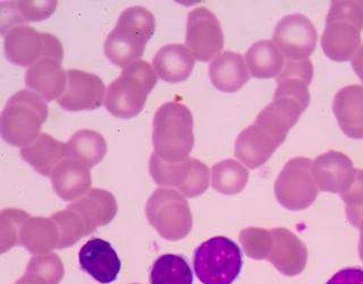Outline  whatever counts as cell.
Instances as JSON below:
<instances>
[{
	"mask_svg": "<svg viewBox=\"0 0 363 284\" xmlns=\"http://www.w3.org/2000/svg\"><path fill=\"white\" fill-rule=\"evenodd\" d=\"M60 240V230L51 217H30L21 230V246L33 255H45L57 249Z\"/></svg>",
	"mask_w": 363,
	"mask_h": 284,
	"instance_id": "obj_27",
	"label": "cell"
},
{
	"mask_svg": "<svg viewBox=\"0 0 363 284\" xmlns=\"http://www.w3.org/2000/svg\"><path fill=\"white\" fill-rule=\"evenodd\" d=\"M326 284H363V270L357 267H349L338 271Z\"/></svg>",
	"mask_w": 363,
	"mask_h": 284,
	"instance_id": "obj_38",
	"label": "cell"
},
{
	"mask_svg": "<svg viewBox=\"0 0 363 284\" xmlns=\"http://www.w3.org/2000/svg\"><path fill=\"white\" fill-rule=\"evenodd\" d=\"M360 240H359V255H360L361 261L363 263V221L360 224Z\"/></svg>",
	"mask_w": 363,
	"mask_h": 284,
	"instance_id": "obj_41",
	"label": "cell"
},
{
	"mask_svg": "<svg viewBox=\"0 0 363 284\" xmlns=\"http://www.w3.org/2000/svg\"><path fill=\"white\" fill-rule=\"evenodd\" d=\"M270 231L269 249L267 261L278 272L286 276H296L303 272L308 263V249L294 233L277 227Z\"/></svg>",
	"mask_w": 363,
	"mask_h": 284,
	"instance_id": "obj_14",
	"label": "cell"
},
{
	"mask_svg": "<svg viewBox=\"0 0 363 284\" xmlns=\"http://www.w3.org/2000/svg\"><path fill=\"white\" fill-rule=\"evenodd\" d=\"M150 284H193V273L182 256L166 253L153 263Z\"/></svg>",
	"mask_w": 363,
	"mask_h": 284,
	"instance_id": "obj_31",
	"label": "cell"
},
{
	"mask_svg": "<svg viewBox=\"0 0 363 284\" xmlns=\"http://www.w3.org/2000/svg\"><path fill=\"white\" fill-rule=\"evenodd\" d=\"M79 266L101 284L113 283L118 278L122 261L109 242L94 238L85 242L79 253Z\"/></svg>",
	"mask_w": 363,
	"mask_h": 284,
	"instance_id": "obj_16",
	"label": "cell"
},
{
	"mask_svg": "<svg viewBox=\"0 0 363 284\" xmlns=\"http://www.w3.org/2000/svg\"><path fill=\"white\" fill-rule=\"evenodd\" d=\"M69 157L77 159L89 168L102 162L107 153V142L96 131L79 130L67 142Z\"/></svg>",
	"mask_w": 363,
	"mask_h": 284,
	"instance_id": "obj_30",
	"label": "cell"
},
{
	"mask_svg": "<svg viewBox=\"0 0 363 284\" xmlns=\"http://www.w3.org/2000/svg\"><path fill=\"white\" fill-rule=\"evenodd\" d=\"M156 72L145 60H138L123 68L122 73L108 87L105 106L118 119H133L141 113L147 97L156 87Z\"/></svg>",
	"mask_w": 363,
	"mask_h": 284,
	"instance_id": "obj_4",
	"label": "cell"
},
{
	"mask_svg": "<svg viewBox=\"0 0 363 284\" xmlns=\"http://www.w3.org/2000/svg\"><path fill=\"white\" fill-rule=\"evenodd\" d=\"M249 181V170L234 159H226L213 165L211 185L223 195L232 196L244 190Z\"/></svg>",
	"mask_w": 363,
	"mask_h": 284,
	"instance_id": "obj_32",
	"label": "cell"
},
{
	"mask_svg": "<svg viewBox=\"0 0 363 284\" xmlns=\"http://www.w3.org/2000/svg\"><path fill=\"white\" fill-rule=\"evenodd\" d=\"M313 77L311 60H289L278 75L277 89L274 98L286 97L308 107L310 104L309 85Z\"/></svg>",
	"mask_w": 363,
	"mask_h": 284,
	"instance_id": "obj_25",
	"label": "cell"
},
{
	"mask_svg": "<svg viewBox=\"0 0 363 284\" xmlns=\"http://www.w3.org/2000/svg\"><path fill=\"white\" fill-rule=\"evenodd\" d=\"M30 214L24 210L4 209L0 215V253H5L11 248L20 244L21 230Z\"/></svg>",
	"mask_w": 363,
	"mask_h": 284,
	"instance_id": "obj_34",
	"label": "cell"
},
{
	"mask_svg": "<svg viewBox=\"0 0 363 284\" xmlns=\"http://www.w3.org/2000/svg\"><path fill=\"white\" fill-rule=\"evenodd\" d=\"M51 183L57 196L65 202L82 198L91 190L92 176L88 166L77 159H64L51 173Z\"/></svg>",
	"mask_w": 363,
	"mask_h": 284,
	"instance_id": "obj_19",
	"label": "cell"
},
{
	"mask_svg": "<svg viewBox=\"0 0 363 284\" xmlns=\"http://www.w3.org/2000/svg\"><path fill=\"white\" fill-rule=\"evenodd\" d=\"M185 47L200 62H209L224 48V33L213 11L199 7L187 16Z\"/></svg>",
	"mask_w": 363,
	"mask_h": 284,
	"instance_id": "obj_11",
	"label": "cell"
},
{
	"mask_svg": "<svg viewBox=\"0 0 363 284\" xmlns=\"http://www.w3.org/2000/svg\"><path fill=\"white\" fill-rule=\"evenodd\" d=\"M62 62L58 57H43L26 71V85L43 99H58L67 88V71Z\"/></svg>",
	"mask_w": 363,
	"mask_h": 284,
	"instance_id": "obj_18",
	"label": "cell"
},
{
	"mask_svg": "<svg viewBox=\"0 0 363 284\" xmlns=\"http://www.w3.org/2000/svg\"><path fill=\"white\" fill-rule=\"evenodd\" d=\"M132 284H140V283H132Z\"/></svg>",
	"mask_w": 363,
	"mask_h": 284,
	"instance_id": "obj_42",
	"label": "cell"
},
{
	"mask_svg": "<svg viewBox=\"0 0 363 284\" xmlns=\"http://www.w3.org/2000/svg\"><path fill=\"white\" fill-rule=\"evenodd\" d=\"M315 26L302 14H292L279 21L274 32V41L284 56L293 60H306L317 45Z\"/></svg>",
	"mask_w": 363,
	"mask_h": 284,
	"instance_id": "obj_12",
	"label": "cell"
},
{
	"mask_svg": "<svg viewBox=\"0 0 363 284\" xmlns=\"http://www.w3.org/2000/svg\"><path fill=\"white\" fill-rule=\"evenodd\" d=\"M209 77L216 89L234 94L247 84L250 74L241 54L224 51L210 62Z\"/></svg>",
	"mask_w": 363,
	"mask_h": 284,
	"instance_id": "obj_24",
	"label": "cell"
},
{
	"mask_svg": "<svg viewBox=\"0 0 363 284\" xmlns=\"http://www.w3.org/2000/svg\"><path fill=\"white\" fill-rule=\"evenodd\" d=\"M245 60L251 75L258 79L277 77L284 66L281 50L270 40L253 43L245 54Z\"/></svg>",
	"mask_w": 363,
	"mask_h": 284,
	"instance_id": "obj_28",
	"label": "cell"
},
{
	"mask_svg": "<svg viewBox=\"0 0 363 284\" xmlns=\"http://www.w3.org/2000/svg\"><path fill=\"white\" fill-rule=\"evenodd\" d=\"M312 165L311 159L295 157L284 166L275 182L276 199L284 208L298 212L315 202L318 189Z\"/></svg>",
	"mask_w": 363,
	"mask_h": 284,
	"instance_id": "obj_8",
	"label": "cell"
},
{
	"mask_svg": "<svg viewBox=\"0 0 363 284\" xmlns=\"http://www.w3.org/2000/svg\"><path fill=\"white\" fill-rule=\"evenodd\" d=\"M306 109V106L291 98H274V102L260 111L255 124L281 146Z\"/></svg>",
	"mask_w": 363,
	"mask_h": 284,
	"instance_id": "obj_17",
	"label": "cell"
},
{
	"mask_svg": "<svg viewBox=\"0 0 363 284\" xmlns=\"http://www.w3.org/2000/svg\"><path fill=\"white\" fill-rule=\"evenodd\" d=\"M363 1H332L321 47L328 58L347 62L361 43Z\"/></svg>",
	"mask_w": 363,
	"mask_h": 284,
	"instance_id": "obj_5",
	"label": "cell"
},
{
	"mask_svg": "<svg viewBox=\"0 0 363 284\" xmlns=\"http://www.w3.org/2000/svg\"><path fill=\"white\" fill-rule=\"evenodd\" d=\"M67 208L81 217L91 233L96 227L111 223L118 212L117 200L113 193L96 187L91 189L77 202L68 204Z\"/></svg>",
	"mask_w": 363,
	"mask_h": 284,
	"instance_id": "obj_20",
	"label": "cell"
},
{
	"mask_svg": "<svg viewBox=\"0 0 363 284\" xmlns=\"http://www.w3.org/2000/svg\"><path fill=\"white\" fill-rule=\"evenodd\" d=\"M50 217L54 219L60 233V244L57 249L72 247L74 244H77L81 239L89 236L91 233L81 217L69 208L57 212Z\"/></svg>",
	"mask_w": 363,
	"mask_h": 284,
	"instance_id": "obj_33",
	"label": "cell"
},
{
	"mask_svg": "<svg viewBox=\"0 0 363 284\" xmlns=\"http://www.w3.org/2000/svg\"><path fill=\"white\" fill-rule=\"evenodd\" d=\"M105 83L96 74L68 70L67 88L57 102L68 111H94L105 104Z\"/></svg>",
	"mask_w": 363,
	"mask_h": 284,
	"instance_id": "obj_13",
	"label": "cell"
},
{
	"mask_svg": "<svg viewBox=\"0 0 363 284\" xmlns=\"http://www.w3.org/2000/svg\"><path fill=\"white\" fill-rule=\"evenodd\" d=\"M58 1H11L1 4V31L24 22H40L54 14ZM14 28V26H13Z\"/></svg>",
	"mask_w": 363,
	"mask_h": 284,
	"instance_id": "obj_29",
	"label": "cell"
},
{
	"mask_svg": "<svg viewBox=\"0 0 363 284\" xmlns=\"http://www.w3.org/2000/svg\"><path fill=\"white\" fill-rule=\"evenodd\" d=\"M279 147L269 134L252 124L238 134L235 141V156L245 166L255 170L260 168Z\"/></svg>",
	"mask_w": 363,
	"mask_h": 284,
	"instance_id": "obj_23",
	"label": "cell"
},
{
	"mask_svg": "<svg viewBox=\"0 0 363 284\" xmlns=\"http://www.w3.org/2000/svg\"><path fill=\"white\" fill-rule=\"evenodd\" d=\"M355 170L350 157L340 151H330L318 156L312 165L315 185L325 192H345L354 181Z\"/></svg>",
	"mask_w": 363,
	"mask_h": 284,
	"instance_id": "obj_15",
	"label": "cell"
},
{
	"mask_svg": "<svg viewBox=\"0 0 363 284\" xmlns=\"http://www.w3.org/2000/svg\"><path fill=\"white\" fill-rule=\"evenodd\" d=\"M196 65V58L181 43H169L159 49L153 57L152 67L157 77L166 82L179 83L189 79Z\"/></svg>",
	"mask_w": 363,
	"mask_h": 284,
	"instance_id": "obj_22",
	"label": "cell"
},
{
	"mask_svg": "<svg viewBox=\"0 0 363 284\" xmlns=\"http://www.w3.org/2000/svg\"><path fill=\"white\" fill-rule=\"evenodd\" d=\"M26 273H31L43 278L48 284H60L65 275L62 259L57 253H45L30 259Z\"/></svg>",
	"mask_w": 363,
	"mask_h": 284,
	"instance_id": "obj_35",
	"label": "cell"
},
{
	"mask_svg": "<svg viewBox=\"0 0 363 284\" xmlns=\"http://www.w3.org/2000/svg\"><path fill=\"white\" fill-rule=\"evenodd\" d=\"M15 284H48L47 282L43 281V278H39L38 275H34L31 273H26L20 280H17Z\"/></svg>",
	"mask_w": 363,
	"mask_h": 284,
	"instance_id": "obj_40",
	"label": "cell"
},
{
	"mask_svg": "<svg viewBox=\"0 0 363 284\" xmlns=\"http://www.w3.org/2000/svg\"><path fill=\"white\" fill-rule=\"evenodd\" d=\"M145 214L151 226L168 241H179L192 230L190 204L179 191L159 187L147 199Z\"/></svg>",
	"mask_w": 363,
	"mask_h": 284,
	"instance_id": "obj_7",
	"label": "cell"
},
{
	"mask_svg": "<svg viewBox=\"0 0 363 284\" xmlns=\"http://www.w3.org/2000/svg\"><path fill=\"white\" fill-rule=\"evenodd\" d=\"M21 156L41 175L50 176L55 168L69 157L67 143L48 133H41L35 141L22 148Z\"/></svg>",
	"mask_w": 363,
	"mask_h": 284,
	"instance_id": "obj_26",
	"label": "cell"
},
{
	"mask_svg": "<svg viewBox=\"0 0 363 284\" xmlns=\"http://www.w3.org/2000/svg\"><path fill=\"white\" fill-rule=\"evenodd\" d=\"M333 111L344 134L351 139H363V87L349 85L334 98Z\"/></svg>",
	"mask_w": 363,
	"mask_h": 284,
	"instance_id": "obj_21",
	"label": "cell"
},
{
	"mask_svg": "<svg viewBox=\"0 0 363 284\" xmlns=\"http://www.w3.org/2000/svg\"><path fill=\"white\" fill-rule=\"evenodd\" d=\"M149 172L157 185L177 187L189 198L201 196L209 187V168L198 159L168 163L151 153Z\"/></svg>",
	"mask_w": 363,
	"mask_h": 284,
	"instance_id": "obj_9",
	"label": "cell"
},
{
	"mask_svg": "<svg viewBox=\"0 0 363 284\" xmlns=\"http://www.w3.org/2000/svg\"><path fill=\"white\" fill-rule=\"evenodd\" d=\"M352 67L363 83V45L357 49L354 56L352 58Z\"/></svg>",
	"mask_w": 363,
	"mask_h": 284,
	"instance_id": "obj_39",
	"label": "cell"
},
{
	"mask_svg": "<svg viewBox=\"0 0 363 284\" xmlns=\"http://www.w3.org/2000/svg\"><path fill=\"white\" fill-rule=\"evenodd\" d=\"M49 108L43 97L34 91H17L9 98L1 113V136L9 145L24 148L39 138Z\"/></svg>",
	"mask_w": 363,
	"mask_h": 284,
	"instance_id": "obj_3",
	"label": "cell"
},
{
	"mask_svg": "<svg viewBox=\"0 0 363 284\" xmlns=\"http://www.w3.org/2000/svg\"><path fill=\"white\" fill-rule=\"evenodd\" d=\"M152 145L159 158L179 163L189 158L193 146V116L190 109L179 102H166L153 117Z\"/></svg>",
	"mask_w": 363,
	"mask_h": 284,
	"instance_id": "obj_2",
	"label": "cell"
},
{
	"mask_svg": "<svg viewBox=\"0 0 363 284\" xmlns=\"http://www.w3.org/2000/svg\"><path fill=\"white\" fill-rule=\"evenodd\" d=\"M240 241L247 257L255 261H267L269 249V230L262 227H247L240 233Z\"/></svg>",
	"mask_w": 363,
	"mask_h": 284,
	"instance_id": "obj_36",
	"label": "cell"
},
{
	"mask_svg": "<svg viewBox=\"0 0 363 284\" xmlns=\"http://www.w3.org/2000/svg\"><path fill=\"white\" fill-rule=\"evenodd\" d=\"M5 54L15 65L33 66L43 57L64 58L62 43L52 34L41 33L31 26H18L5 34Z\"/></svg>",
	"mask_w": 363,
	"mask_h": 284,
	"instance_id": "obj_10",
	"label": "cell"
},
{
	"mask_svg": "<svg viewBox=\"0 0 363 284\" xmlns=\"http://www.w3.org/2000/svg\"><path fill=\"white\" fill-rule=\"evenodd\" d=\"M241 249L226 236H215L196 248L193 266L202 284H233L241 273Z\"/></svg>",
	"mask_w": 363,
	"mask_h": 284,
	"instance_id": "obj_6",
	"label": "cell"
},
{
	"mask_svg": "<svg viewBox=\"0 0 363 284\" xmlns=\"http://www.w3.org/2000/svg\"><path fill=\"white\" fill-rule=\"evenodd\" d=\"M340 197L345 204L346 217L350 224L360 226L363 221V170H357L354 181Z\"/></svg>",
	"mask_w": 363,
	"mask_h": 284,
	"instance_id": "obj_37",
	"label": "cell"
},
{
	"mask_svg": "<svg viewBox=\"0 0 363 284\" xmlns=\"http://www.w3.org/2000/svg\"><path fill=\"white\" fill-rule=\"evenodd\" d=\"M156 31V20L141 6L125 9L116 26L108 34L105 54L115 65L125 68L143 56L147 41Z\"/></svg>",
	"mask_w": 363,
	"mask_h": 284,
	"instance_id": "obj_1",
	"label": "cell"
}]
</instances>
